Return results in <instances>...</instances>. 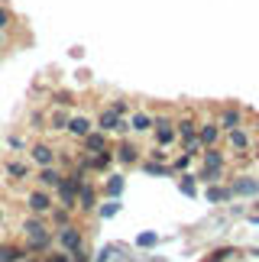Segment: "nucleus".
I'll list each match as a JSON object with an SVG mask.
<instances>
[{
    "instance_id": "1",
    "label": "nucleus",
    "mask_w": 259,
    "mask_h": 262,
    "mask_svg": "<svg viewBox=\"0 0 259 262\" xmlns=\"http://www.w3.org/2000/svg\"><path fill=\"white\" fill-rule=\"evenodd\" d=\"M23 233H26V253H46L52 246V227L46 224V217H29L23 224Z\"/></svg>"
},
{
    "instance_id": "38",
    "label": "nucleus",
    "mask_w": 259,
    "mask_h": 262,
    "mask_svg": "<svg viewBox=\"0 0 259 262\" xmlns=\"http://www.w3.org/2000/svg\"><path fill=\"white\" fill-rule=\"evenodd\" d=\"M23 262H39V259H29V256H26V259H23Z\"/></svg>"
},
{
    "instance_id": "39",
    "label": "nucleus",
    "mask_w": 259,
    "mask_h": 262,
    "mask_svg": "<svg viewBox=\"0 0 259 262\" xmlns=\"http://www.w3.org/2000/svg\"><path fill=\"white\" fill-rule=\"evenodd\" d=\"M0 220H4V210H0Z\"/></svg>"
},
{
    "instance_id": "26",
    "label": "nucleus",
    "mask_w": 259,
    "mask_h": 262,
    "mask_svg": "<svg viewBox=\"0 0 259 262\" xmlns=\"http://www.w3.org/2000/svg\"><path fill=\"white\" fill-rule=\"evenodd\" d=\"M191 159H195V156L182 152V156H175V159H172V165H168V168H172V172H188V168H191Z\"/></svg>"
},
{
    "instance_id": "18",
    "label": "nucleus",
    "mask_w": 259,
    "mask_h": 262,
    "mask_svg": "<svg viewBox=\"0 0 259 262\" xmlns=\"http://www.w3.org/2000/svg\"><path fill=\"white\" fill-rule=\"evenodd\" d=\"M201 156H204V168H224L227 165L221 146H207V149H201Z\"/></svg>"
},
{
    "instance_id": "4",
    "label": "nucleus",
    "mask_w": 259,
    "mask_h": 262,
    "mask_svg": "<svg viewBox=\"0 0 259 262\" xmlns=\"http://www.w3.org/2000/svg\"><path fill=\"white\" fill-rule=\"evenodd\" d=\"M97 129H101V133H126L130 129V123H126V117H120V114H114L111 107H104L101 114H97V123H94Z\"/></svg>"
},
{
    "instance_id": "17",
    "label": "nucleus",
    "mask_w": 259,
    "mask_h": 262,
    "mask_svg": "<svg viewBox=\"0 0 259 262\" xmlns=\"http://www.w3.org/2000/svg\"><path fill=\"white\" fill-rule=\"evenodd\" d=\"M175 133H178V139H182V143L195 139V136H198V120H195L191 114H185L182 120H175Z\"/></svg>"
},
{
    "instance_id": "34",
    "label": "nucleus",
    "mask_w": 259,
    "mask_h": 262,
    "mask_svg": "<svg viewBox=\"0 0 259 262\" xmlns=\"http://www.w3.org/2000/svg\"><path fill=\"white\" fill-rule=\"evenodd\" d=\"M7 146H10V149H16V152H19V149H26V139L13 133V136H7Z\"/></svg>"
},
{
    "instance_id": "7",
    "label": "nucleus",
    "mask_w": 259,
    "mask_h": 262,
    "mask_svg": "<svg viewBox=\"0 0 259 262\" xmlns=\"http://www.w3.org/2000/svg\"><path fill=\"white\" fill-rule=\"evenodd\" d=\"M114 159L120 165H139V146L133 143V139H120L114 149Z\"/></svg>"
},
{
    "instance_id": "9",
    "label": "nucleus",
    "mask_w": 259,
    "mask_h": 262,
    "mask_svg": "<svg viewBox=\"0 0 259 262\" xmlns=\"http://www.w3.org/2000/svg\"><path fill=\"white\" fill-rule=\"evenodd\" d=\"M217 126H221V133H230V129L243 126V110L240 107H224L221 117H217Z\"/></svg>"
},
{
    "instance_id": "6",
    "label": "nucleus",
    "mask_w": 259,
    "mask_h": 262,
    "mask_svg": "<svg viewBox=\"0 0 259 262\" xmlns=\"http://www.w3.org/2000/svg\"><path fill=\"white\" fill-rule=\"evenodd\" d=\"M256 194H259V178L240 175L230 181V198H256Z\"/></svg>"
},
{
    "instance_id": "22",
    "label": "nucleus",
    "mask_w": 259,
    "mask_h": 262,
    "mask_svg": "<svg viewBox=\"0 0 259 262\" xmlns=\"http://www.w3.org/2000/svg\"><path fill=\"white\" fill-rule=\"evenodd\" d=\"M7 175L13 178V181H26V178H29V165H26V162H16V159H13V162H7Z\"/></svg>"
},
{
    "instance_id": "20",
    "label": "nucleus",
    "mask_w": 259,
    "mask_h": 262,
    "mask_svg": "<svg viewBox=\"0 0 259 262\" xmlns=\"http://www.w3.org/2000/svg\"><path fill=\"white\" fill-rule=\"evenodd\" d=\"M123 188H126L123 175H107V181H104V194H107V198H120Z\"/></svg>"
},
{
    "instance_id": "8",
    "label": "nucleus",
    "mask_w": 259,
    "mask_h": 262,
    "mask_svg": "<svg viewBox=\"0 0 259 262\" xmlns=\"http://www.w3.org/2000/svg\"><path fill=\"white\" fill-rule=\"evenodd\" d=\"M29 159H33L39 168H46V165H55L58 156H55V149L49 143H33V146H29Z\"/></svg>"
},
{
    "instance_id": "11",
    "label": "nucleus",
    "mask_w": 259,
    "mask_h": 262,
    "mask_svg": "<svg viewBox=\"0 0 259 262\" xmlns=\"http://www.w3.org/2000/svg\"><path fill=\"white\" fill-rule=\"evenodd\" d=\"M91 129H94V120H91V117H81V114H78V117H68L65 133H72L75 139H84Z\"/></svg>"
},
{
    "instance_id": "28",
    "label": "nucleus",
    "mask_w": 259,
    "mask_h": 262,
    "mask_svg": "<svg viewBox=\"0 0 259 262\" xmlns=\"http://www.w3.org/2000/svg\"><path fill=\"white\" fill-rule=\"evenodd\" d=\"M178 188H182V194L195 198V194H198V188H195V175H182V181H178Z\"/></svg>"
},
{
    "instance_id": "36",
    "label": "nucleus",
    "mask_w": 259,
    "mask_h": 262,
    "mask_svg": "<svg viewBox=\"0 0 259 262\" xmlns=\"http://www.w3.org/2000/svg\"><path fill=\"white\" fill-rule=\"evenodd\" d=\"M253 149H256V162H259V136H256V143H253Z\"/></svg>"
},
{
    "instance_id": "37",
    "label": "nucleus",
    "mask_w": 259,
    "mask_h": 262,
    "mask_svg": "<svg viewBox=\"0 0 259 262\" xmlns=\"http://www.w3.org/2000/svg\"><path fill=\"white\" fill-rule=\"evenodd\" d=\"M4 46H7V36H4V33H0V49H4Z\"/></svg>"
},
{
    "instance_id": "21",
    "label": "nucleus",
    "mask_w": 259,
    "mask_h": 262,
    "mask_svg": "<svg viewBox=\"0 0 259 262\" xmlns=\"http://www.w3.org/2000/svg\"><path fill=\"white\" fill-rule=\"evenodd\" d=\"M68 117H72V114H68L65 107H62V110H52V114H49V129H55V133H62V129L68 126Z\"/></svg>"
},
{
    "instance_id": "3",
    "label": "nucleus",
    "mask_w": 259,
    "mask_h": 262,
    "mask_svg": "<svg viewBox=\"0 0 259 262\" xmlns=\"http://www.w3.org/2000/svg\"><path fill=\"white\" fill-rule=\"evenodd\" d=\"M55 239H58V246H62L68 256L78 253V249H84V236H81V230H78L75 224L58 227V230H55Z\"/></svg>"
},
{
    "instance_id": "15",
    "label": "nucleus",
    "mask_w": 259,
    "mask_h": 262,
    "mask_svg": "<svg viewBox=\"0 0 259 262\" xmlns=\"http://www.w3.org/2000/svg\"><path fill=\"white\" fill-rule=\"evenodd\" d=\"M198 139H201L204 149L221 143V126H217V120H214V123H198Z\"/></svg>"
},
{
    "instance_id": "13",
    "label": "nucleus",
    "mask_w": 259,
    "mask_h": 262,
    "mask_svg": "<svg viewBox=\"0 0 259 262\" xmlns=\"http://www.w3.org/2000/svg\"><path fill=\"white\" fill-rule=\"evenodd\" d=\"M58 181H62V168H55V165L39 168V175H36V185H39V188H46V191H55V188H58Z\"/></svg>"
},
{
    "instance_id": "14",
    "label": "nucleus",
    "mask_w": 259,
    "mask_h": 262,
    "mask_svg": "<svg viewBox=\"0 0 259 262\" xmlns=\"http://www.w3.org/2000/svg\"><path fill=\"white\" fill-rule=\"evenodd\" d=\"M227 146H230L233 152H240V156H243L246 149L253 146V139H250V133H246L243 126H236V129H230V133H227Z\"/></svg>"
},
{
    "instance_id": "2",
    "label": "nucleus",
    "mask_w": 259,
    "mask_h": 262,
    "mask_svg": "<svg viewBox=\"0 0 259 262\" xmlns=\"http://www.w3.org/2000/svg\"><path fill=\"white\" fill-rule=\"evenodd\" d=\"M26 207H29V214H33V217H49V210L55 207L52 191H46V188L29 191V194H26Z\"/></svg>"
},
{
    "instance_id": "10",
    "label": "nucleus",
    "mask_w": 259,
    "mask_h": 262,
    "mask_svg": "<svg viewBox=\"0 0 259 262\" xmlns=\"http://www.w3.org/2000/svg\"><path fill=\"white\" fill-rule=\"evenodd\" d=\"M97 207V191H94V185L91 181H81L78 185V210H84V214H91V210Z\"/></svg>"
},
{
    "instance_id": "23",
    "label": "nucleus",
    "mask_w": 259,
    "mask_h": 262,
    "mask_svg": "<svg viewBox=\"0 0 259 262\" xmlns=\"http://www.w3.org/2000/svg\"><path fill=\"white\" fill-rule=\"evenodd\" d=\"M207 201H211V204H224V201H230V188L207 185Z\"/></svg>"
},
{
    "instance_id": "16",
    "label": "nucleus",
    "mask_w": 259,
    "mask_h": 262,
    "mask_svg": "<svg viewBox=\"0 0 259 262\" xmlns=\"http://www.w3.org/2000/svg\"><path fill=\"white\" fill-rule=\"evenodd\" d=\"M126 123L133 133H153V114H146V110H133Z\"/></svg>"
},
{
    "instance_id": "5",
    "label": "nucleus",
    "mask_w": 259,
    "mask_h": 262,
    "mask_svg": "<svg viewBox=\"0 0 259 262\" xmlns=\"http://www.w3.org/2000/svg\"><path fill=\"white\" fill-rule=\"evenodd\" d=\"M153 133H156V143L162 146V149H168L178 139V133H175V120H168V117H153Z\"/></svg>"
},
{
    "instance_id": "24",
    "label": "nucleus",
    "mask_w": 259,
    "mask_h": 262,
    "mask_svg": "<svg viewBox=\"0 0 259 262\" xmlns=\"http://www.w3.org/2000/svg\"><path fill=\"white\" fill-rule=\"evenodd\" d=\"M49 217H52V224H58V227H65V224H72V210H68V207H62V204H58V207H52V210H49Z\"/></svg>"
},
{
    "instance_id": "32",
    "label": "nucleus",
    "mask_w": 259,
    "mask_h": 262,
    "mask_svg": "<svg viewBox=\"0 0 259 262\" xmlns=\"http://www.w3.org/2000/svg\"><path fill=\"white\" fill-rule=\"evenodd\" d=\"M117 210H120V201H117V198H111V201H107V204L101 207V217H114Z\"/></svg>"
},
{
    "instance_id": "35",
    "label": "nucleus",
    "mask_w": 259,
    "mask_h": 262,
    "mask_svg": "<svg viewBox=\"0 0 259 262\" xmlns=\"http://www.w3.org/2000/svg\"><path fill=\"white\" fill-rule=\"evenodd\" d=\"M136 246H143V249L146 246H156V233H139L136 236Z\"/></svg>"
},
{
    "instance_id": "25",
    "label": "nucleus",
    "mask_w": 259,
    "mask_h": 262,
    "mask_svg": "<svg viewBox=\"0 0 259 262\" xmlns=\"http://www.w3.org/2000/svg\"><path fill=\"white\" fill-rule=\"evenodd\" d=\"M143 172L146 175H172V168L165 162H153V159H149V162H143Z\"/></svg>"
},
{
    "instance_id": "12",
    "label": "nucleus",
    "mask_w": 259,
    "mask_h": 262,
    "mask_svg": "<svg viewBox=\"0 0 259 262\" xmlns=\"http://www.w3.org/2000/svg\"><path fill=\"white\" fill-rule=\"evenodd\" d=\"M81 146H84V152H104V149H111V139H107V133H101V129H91L84 139H81Z\"/></svg>"
},
{
    "instance_id": "30",
    "label": "nucleus",
    "mask_w": 259,
    "mask_h": 262,
    "mask_svg": "<svg viewBox=\"0 0 259 262\" xmlns=\"http://www.w3.org/2000/svg\"><path fill=\"white\" fill-rule=\"evenodd\" d=\"M111 110H114V114H120V117H126L130 114V100H123V97L111 100Z\"/></svg>"
},
{
    "instance_id": "31",
    "label": "nucleus",
    "mask_w": 259,
    "mask_h": 262,
    "mask_svg": "<svg viewBox=\"0 0 259 262\" xmlns=\"http://www.w3.org/2000/svg\"><path fill=\"white\" fill-rule=\"evenodd\" d=\"M75 97L68 94V91H55V107H72Z\"/></svg>"
},
{
    "instance_id": "27",
    "label": "nucleus",
    "mask_w": 259,
    "mask_h": 262,
    "mask_svg": "<svg viewBox=\"0 0 259 262\" xmlns=\"http://www.w3.org/2000/svg\"><path fill=\"white\" fill-rule=\"evenodd\" d=\"M221 175H224V168H204L198 178H201L204 185H217V181H221Z\"/></svg>"
},
{
    "instance_id": "33",
    "label": "nucleus",
    "mask_w": 259,
    "mask_h": 262,
    "mask_svg": "<svg viewBox=\"0 0 259 262\" xmlns=\"http://www.w3.org/2000/svg\"><path fill=\"white\" fill-rule=\"evenodd\" d=\"M149 159H153V162H165V159H168V152H165L162 146H153V149H149Z\"/></svg>"
},
{
    "instance_id": "19",
    "label": "nucleus",
    "mask_w": 259,
    "mask_h": 262,
    "mask_svg": "<svg viewBox=\"0 0 259 262\" xmlns=\"http://www.w3.org/2000/svg\"><path fill=\"white\" fill-rule=\"evenodd\" d=\"M29 253H26V249L23 246H13V243H4V246H0V262H23Z\"/></svg>"
},
{
    "instance_id": "29",
    "label": "nucleus",
    "mask_w": 259,
    "mask_h": 262,
    "mask_svg": "<svg viewBox=\"0 0 259 262\" xmlns=\"http://www.w3.org/2000/svg\"><path fill=\"white\" fill-rule=\"evenodd\" d=\"M10 23H13V10H10V7H4V4H0V33H4V29H7Z\"/></svg>"
}]
</instances>
